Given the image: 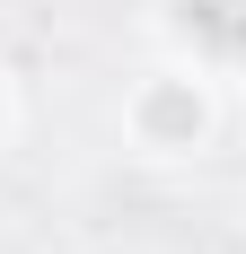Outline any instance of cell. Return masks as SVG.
Masks as SVG:
<instances>
[{
    "label": "cell",
    "mask_w": 246,
    "mask_h": 254,
    "mask_svg": "<svg viewBox=\"0 0 246 254\" xmlns=\"http://www.w3.org/2000/svg\"><path fill=\"white\" fill-rule=\"evenodd\" d=\"M194 35H211L220 53H246V0H176Z\"/></svg>",
    "instance_id": "cell-1"
},
{
    "label": "cell",
    "mask_w": 246,
    "mask_h": 254,
    "mask_svg": "<svg viewBox=\"0 0 246 254\" xmlns=\"http://www.w3.org/2000/svg\"><path fill=\"white\" fill-rule=\"evenodd\" d=\"M149 123H158V131H194V105H185V97H158V105H149Z\"/></svg>",
    "instance_id": "cell-2"
}]
</instances>
